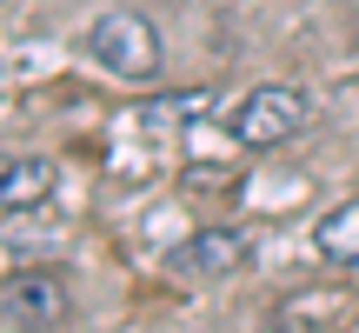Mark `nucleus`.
Instances as JSON below:
<instances>
[{
	"instance_id": "obj_1",
	"label": "nucleus",
	"mask_w": 359,
	"mask_h": 333,
	"mask_svg": "<svg viewBox=\"0 0 359 333\" xmlns=\"http://www.w3.org/2000/svg\"><path fill=\"white\" fill-rule=\"evenodd\" d=\"M306 120H313V100H306V93L286 87V80H266V87H253L226 114V141L246 147V154H266V147H286Z\"/></svg>"
},
{
	"instance_id": "obj_2",
	"label": "nucleus",
	"mask_w": 359,
	"mask_h": 333,
	"mask_svg": "<svg viewBox=\"0 0 359 333\" xmlns=\"http://www.w3.org/2000/svg\"><path fill=\"white\" fill-rule=\"evenodd\" d=\"M80 47H87V60L107 67L114 80H154L160 74V34H154L147 13H127V7L100 13V20L87 27Z\"/></svg>"
},
{
	"instance_id": "obj_3",
	"label": "nucleus",
	"mask_w": 359,
	"mask_h": 333,
	"mask_svg": "<svg viewBox=\"0 0 359 333\" xmlns=\"http://www.w3.org/2000/svg\"><path fill=\"white\" fill-rule=\"evenodd\" d=\"M0 313H7L13 327H27V333H53L74 313V294H67V280L60 273H47V267H34V273H7L0 280Z\"/></svg>"
},
{
	"instance_id": "obj_4",
	"label": "nucleus",
	"mask_w": 359,
	"mask_h": 333,
	"mask_svg": "<svg viewBox=\"0 0 359 333\" xmlns=\"http://www.w3.org/2000/svg\"><path fill=\"white\" fill-rule=\"evenodd\" d=\"M246 260H253V233L200 227V233H187V240L167 254V273H180V280H226V273H240Z\"/></svg>"
},
{
	"instance_id": "obj_5",
	"label": "nucleus",
	"mask_w": 359,
	"mask_h": 333,
	"mask_svg": "<svg viewBox=\"0 0 359 333\" xmlns=\"http://www.w3.org/2000/svg\"><path fill=\"white\" fill-rule=\"evenodd\" d=\"M53 193V160L40 154H0V214H27Z\"/></svg>"
},
{
	"instance_id": "obj_6",
	"label": "nucleus",
	"mask_w": 359,
	"mask_h": 333,
	"mask_svg": "<svg viewBox=\"0 0 359 333\" xmlns=\"http://www.w3.org/2000/svg\"><path fill=\"white\" fill-rule=\"evenodd\" d=\"M206 114H213V87H173V93H154V100H140V127H154V133L200 127Z\"/></svg>"
},
{
	"instance_id": "obj_7",
	"label": "nucleus",
	"mask_w": 359,
	"mask_h": 333,
	"mask_svg": "<svg viewBox=\"0 0 359 333\" xmlns=\"http://www.w3.org/2000/svg\"><path fill=\"white\" fill-rule=\"evenodd\" d=\"M313 247H320L333 267H359V193H346L339 207H326V214H320Z\"/></svg>"
}]
</instances>
